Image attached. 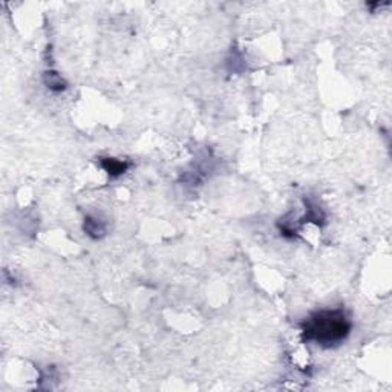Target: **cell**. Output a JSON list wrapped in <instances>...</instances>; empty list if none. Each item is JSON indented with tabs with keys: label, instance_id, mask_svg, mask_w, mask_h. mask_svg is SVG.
<instances>
[{
	"label": "cell",
	"instance_id": "cell-1",
	"mask_svg": "<svg viewBox=\"0 0 392 392\" xmlns=\"http://www.w3.org/2000/svg\"><path fill=\"white\" fill-rule=\"evenodd\" d=\"M351 330L347 314L342 310H323L313 314L303 323V337L318 345L331 347L345 339Z\"/></svg>",
	"mask_w": 392,
	"mask_h": 392
},
{
	"label": "cell",
	"instance_id": "cell-2",
	"mask_svg": "<svg viewBox=\"0 0 392 392\" xmlns=\"http://www.w3.org/2000/svg\"><path fill=\"white\" fill-rule=\"evenodd\" d=\"M124 169H126V166H124L123 162L113 161V159H111V161H109V167H108L109 174H121V172H123Z\"/></svg>",
	"mask_w": 392,
	"mask_h": 392
}]
</instances>
